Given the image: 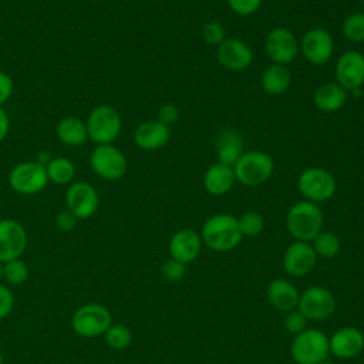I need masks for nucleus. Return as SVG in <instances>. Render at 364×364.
<instances>
[{"label":"nucleus","instance_id":"obj_1","mask_svg":"<svg viewBox=\"0 0 364 364\" xmlns=\"http://www.w3.org/2000/svg\"><path fill=\"white\" fill-rule=\"evenodd\" d=\"M199 235L202 242L215 252H229L235 249L243 237L237 218L229 213H216L208 218Z\"/></svg>","mask_w":364,"mask_h":364},{"label":"nucleus","instance_id":"obj_2","mask_svg":"<svg viewBox=\"0 0 364 364\" xmlns=\"http://www.w3.org/2000/svg\"><path fill=\"white\" fill-rule=\"evenodd\" d=\"M324 215L320 206L310 200L296 202L286 215L287 232L301 242H311L323 230Z\"/></svg>","mask_w":364,"mask_h":364},{"label":"nucleus","instance_id":"obj_3","mask_svg":"<svg viewBox=\"0 0 364 364\" xmlns=\"http://www.w3.org/2000/svg\"><path fill=\"white\" fill-rule=\"evenodd\" d=\"M328 354V337L317 328H304L290 344V355L296 364H318Z\"/></svg>","mask_w":364,"mask_h":364},{"label":"nucleus","instance_id":"obj_4","mask_svg":"<svg viewBox=\"0 0 364 364\" xmlns=\"http://www.w3.org/2000/svg\"><path fill=\"white\" fill-rule=\"evenodd\" d=\"M274 171L272 156L263 151H246L233 165L236 181L246 186L264 183Z\"/></svg>","mask_w":364,"mask_h":364},{"label":"nucleus","instance_id":"obj_5","mask_svg":"<svg viewBox=\"0 0 364 364\" xmlns=\"http://www.w3.org/2000/svg\"><path fill=\"white\" fill-rule=\"evenodd\" d=\"M85 125L88 139L97 145H104L111 144L118 138L122 128V121L119 112L114 107L101 104L90 112Z\"/></svg>","mask_w":364,"mask_h":364},{"label":"nucleus","instance_id":"obj_6","mask_svg":"<svg viewBox=\"0 0 364 364\" xmlns=\"http://www.w3.org/2000/svg\"><path fill=\"white\" fill-rule=\"evenodd\" d=\"M297 188L306 200L320 203L334 196L337 191V182L333 173L327 169L311 166L299 175Z\"/></svg>","mask_w":364,"mask_h":364},{"label":"nucleus","instance_id":"obj_7","mask_svg":"<svg viewBox=\"0 0 364 364\" xmlns=\"http://www.w3.org/2000/svg\"><path fill=\"white\" fill-rule=\"evenodd\" d=\"M111 324L112 318L109 310L97 303H88L78 307L71 318L73 330L81 337L104 336Z\"/></svg>","mask_w":364,"mask_h":364},{"label":"nucleus","instance_id":"obj_8","mask_svg":"<svg viewBox=\"0 0 364 364\" xmlns=\"http://www.w3.org/2000/svg\"><path fill=\"white\" fill-rule=\"evenodd\" d=\"M9 183L13 191L21 195H34L41 192L47 183L48 176L46 166L37 161H26L17 164L9 173Z\"/></svg>","mask_w":364,"mask_h":364},{"label":"nucleus","instance_id":"obj_9","mask_svg":"<svg viewBox=\"0 0 364 364\" xmlns=\"http://www.w3.org/2000/svg\"><path fill=\"white\" fill-rule=\"evenodd\" d=\"M92 171L105 181H118L127 173V158L114 145H97L90 156Z\"/></svg>","mask_w":364,"mask_h":364},{"label":"nucleus","instance_id":"obj_10","mask_svg":"<svg viewBox=\"0 0 364 364\" xmlns=\"http://www.w3.org/2000/svg\"><path fill=\"white\" fill-rule=\"evenodd\" d=\"M307 320H327L336 310L333 293L323 286H310L299 297L296 307Z\"/></svg>","mask_w":364,"mask_h":364},{"label":"nucleus","instance_id":"obj_11","mask_svg":"<svg viewBox=\"0 0 364 364\" xmlns=\"http://www.w3.org/2000/svg\"><path fill=\"white\" fill-rule=\"evenodd\" d=\"M264 51L273 64L287 65L297 57L300 46L289 28L274 27L264 38Z\"/></svg>","mask_w":364,"mask_h":364},{"label":"nucleus","instance_id":"obj_12","mask_svg":"<svg viewBox=\"0 0 364 364\" xmlns=\"http://www.w3.org/2000/svg\"><path fill=\"white\" fill-rule=\"evenodd\" d=\"M299 46L303 57L313 65L326 64L334 53V38L321 27L307 30Z\"/></svg>","mask_w":364,"mask_h":364},{"label":"nucleus","instance_id":"obj_13","mask_svg":"<svg viewBox=\"0 0 364 364\" xmlns=\"http://www.w3.org/2000/svg\"><path fill=\"white\" fill-rule=\"evenodd\" d=\"M336 82L347 92L364 84V54L357 50L344 51L336 63Z\"/></svg>","mask_w":364,"mask_h":364},{"label":"nucleus","instance_id":"obj_14","mask_svg":"<svg viewBox=\"0 0 364 364\" xmlns=\"http://www.w3.org/2000/svg\"><path fill=\"white\" fill-rule=\"evenodd\" d=\"M100 205L95 188L88 182H74L65 192V206L77 219L92 216Z\"/></svg>","mask_w":364,"mask_h":364},{"label":"nucleus","instance_id":"obj_15","mask_svg":"<svg viewBox=\"0 0 364 364\" xmlns=\"http://www.w3.org/2000/svg\"><path fill=\"white\" fill-rule=\"evenodd\" d=\"M27 246V233L14 219L0 220V263L20 259Z\"/></svg>","mask_w":364,"mask_h":364},{"label":"nucleus","instance_id":"obj_16","mask_svg":"<svg viewBox=\"0 0 364 364\" xmlns=\"http://www.w3.org/2000/svg\"><path fill=\"white\" fill-rule=\"evenodd\" d=\"M317 262V255L310 242L294 240L287 246L283 255V269L293 277L310 273Z\"/></svg>","mask_w":364,"mask_h":364},{"label":"nucleus","instance_id":"obj_17","mask_svg":"<svg viewBox=\"0 0 364 364\" xmlns=\"http://www.w3.org/2000/svg\"><path fill=\"white\" fill-rule=\"evenodd\" d=\"M216 60L229 71H242L252 64L253 51L240 38H225L216 48Z\"/></svg>","mask_w":364,"mask_h":364},{"label":"nucleus","instance_id":"obj_18","mask_svg":"<svg viewBox=\"0 0 364 364\" xmlns=\"http://www.w3.org/2000/svg\"><path fill=\"white\" fill-rule=\"evenodd\" d=\"M328 348L333 355L341 360L357 357L364 348V334L353 326L340 327L328 337Z\"/></svg>","mask_w":364,"mask_h":364},{"label":"nucleus","instance_id":"obj_19","mask_svg":"<svg viewBox=\"0 0 364 364\" xmlns=\"http://www.w3.org/2000/svg\"><path fill=\"white\" fill-rule=\"evenodd\" d=\"M202 245V237L196 230L183 228L172 235L169 240V255L172 259L188 264L199 256Z\"/></svg>","mask_w":364,"mask_h":364},{"label":"nucleus","instance_id":"obj_20","mask_svg":"<svg viewBox=\"0 0 364 364\" xmlns=\"http://www.w3.org/2000/svg\"><path fill=\"white\" fill-rule=\"evenodd\" d=\"M171 139L169 125L159 119L145 121L134 131V142L144 151H155L165 146Z\"/></svg>","mask_w":364,"mask_h":364},{"label":"nucleus","instance_id":"obj_21","mask_svg":"<svg viewBox=\"0 0 364 364\" xmlns=\"http://www.w3.org/2000/svg\"><path fill=\"white\" fill-rule=\"evenodd\" d=\"M269 303L280 311H291L297 307L300 293L294 284L286 279H273L266 289Z\"/></svg>","mask_w":364,"mask_h":364},{"label":"nucleus","instance_id":"obj_22","mask_svg":"<svg viewBox=\"0 0 364 364\" xmlns=\"http://www.w3.org/2000/svg\"><path fill=\"white\" fill-rule=\"evenodd\" d=\"M236 182L232 166L216 162L210 165L203 175V186L208 193L213 196H222L228 193Z\"/></svg>","mask_w":364,"mask_h":364},{"label":"nucleus","instance_id":"obj_23","mask_svg":"<svg viewBox=\"0 0 364 364\" xmlns=\"http://www.w3.org/2000/svg\"><path fill=\"white\" fill-rule=\"evenodd\" d=\"M348 92L337 82L321 84L313 94L314 105L324 112H336L347 102Z\"/></svg>","mask_w":364,"mask_h":364},{"label":"nucleus","instance_id":"obj_24","mask_svg":"<svg viewBox=\"0 0 364 364\" xmlns=\"http://www.w3.org/2000/svg\"><path fill=\"white\" fill-rule=\"evenodd\" d=\"M243 154V139L242 136L232 129H226L219 134L216 141V156L218 162L232 166Z\"/></svg>","mask_w":364,"mask_h":364},{"label":"nucleus","instance_id":"obj_25","mask_svg":"<svg viewBox=\"0 0 364 364\" xmlns=\"http://www.w3.org/2000/svg\"><path fill=\"white\" fill-rule=\"evenodd\" d=\"M291 82V73L287 65L270 64L262 74L260 85L269 95H280L287 91Z\"/></svg>","mask_w":364,"mask_h":364},{"label":"nucleus","instance_id":"obj_26","mask_svg":"<svg viewBox=\"0 0 364 364\" xmlns=\"http://www.w3.org/2000/svg\"><path fill=\"white\" fill-rule=\"evenodd\" d=\"M55 132L58 139L68 146H80L88 139L87 125L77 117H65L60 119Z\"/></svg>","mask_w":364,"mask_h":364},{"label":"nucleus","instance_id":"obj_27","mask_svg":"<svg viewBox=\"0 0 364 364\" xmlns=\"http://www.w3.org/2000/svg\"><path fill=\"white\" fill-rule=\"evenodd\" d=\"M46 172L48 176V182L57 185H67L74 179L75 166L68 158L57 156L51 158V161L46 165Z\"/></svg>","mask_w":364,"mask_h":364},{"label":"nucleus","instance_id":"obj_28","mask_svg":"<svg viewBox=\"0 0 364 364\" xmlns=\"http://www.w3.org/2000/svg\"><path fill=\"white\" fill-rule=\"evenodd\" d=\"M311 246H313L317 257L330 259V257H334L340 252L341 243H340L338 236L334 232L321 230L311 240Z\"/></svg>","mask_w":364,"mask_h":364},{"label":"nucleus","instance_id":"obj_29","mask_svg":"<svg viewBox=\"0 0 364 364\" xmlns=\"http://www.w3.org/2000/svg\"><path fill=\"white\" fill-rule=\"evenodd\" d=\"M343 36L351 43L364 41V13L355 11L348 14L341 24Z\"/></svg>","mask_w":364,"mask_h":364},{"label":"nucleus","instance_id":"obj_30","mask_svg":"<svg viewBox=\"0 0 364 364\" xmlns=\"http://www.w3.org/2000/svg\"><path fill=\"white\" fill-rule=\"evenodd\" d=\"M105 343L114 350H124L132 341L131 330L124 324H111L104 333Z\"/></svg>","mask_w":364,"mask_h":364},{"label":"nucleus","instance_id":"obj_31","mask_svg":"<svg viewBox=\"0 0 364 364\" xmlns=\"http://www.w3.org/2000/svg\"><path fill=\"white\" fill-rule=\"evenodd\" d=\"M28 277V267L21 259H13L3 263V279L11 284H23Z\"/></svg>","mask_w":364,"mask_h":364},{"label":"nucleus","instance_id":"obj_32","mask_svg":"<svg viewBox=\"0 0 364 364\" xmlns=\"http://www.w3.org/2000/svg\"><path fill=\"white\" fill-rule=\"evenodd\" d=\"M237 223H239L242 236H247V237H255L260 235L264 228L263 216L255 210L245 212L240 218H237Z\"/></svg>","mask_w":364,"mask_h":364},{"label":"nucleus","instance_id":"obj_33","mask_svg":"<svg viewBox=\"0 0 364 364\" xmlns=\"http://www.w3.org/2000/svg\"><path fill=\"white\" fill-rule=\"evenodd\" d=\"M202 38L206 44L209 46H219L225 38H226V31L225 27L219 21H208L202 26Z\"/></svg>","mask_w":364,"mask_h":364},{"label":"nucleus","instance_id":"obj_34","mask_svg":"<svg viewBox=\"0 0 364 364\" xmlns=\"http://www.w3.org/2000/svg\"><path fill=\"white\" fill-rule=\"evenodd\" d=\"M161 272H162V276L166 280H169V282H179L186 274V264L171 257V259H168V260H165L162 263Z\"/></svg>","mask_w":364,"mask_h":364},{"label":"nucleus","instance_id":"obj_35","mask_svg":"<svg viewBox=\"0 0 364 364\" xmlns=\"http://www.w3.org/2000/svg\"><path fill=\"white\" fill-rule=\"evenodd\" d=\"M226 1L232 11L246 17L256 13L260 9L263 0H226Z\"/></svg>","mask_w":364,"mask_h":364},{"label":"nucleus","instance_id":"obj_36","mask_svg":"<svg viewBox=\"0 0 364 364\" xmlns=\"http://www.w3.org/2000/svg\"><path fill=\"white\" fill-rule=\"evenodd\" d=\"M306 323H307V318L297 309L287 311L284 317V328L294 336L301 333L304 328H307Z\"/></svg>","mask_w":364,"mask_h":364},{"label":"nucleus","instance_id":"obj_37","mask_svg":"<svg viewBox=\"0 0 364 364\" xmlns=\"http://www.w3.org/2000/svg\"><path fill=\"white\" fill-rule=\"evenodd\" d=\"M14 306V297L13 293L7 286L0 284V320L6 318Z\"/></svg>","mask_w":364,"mask_h":364},{"label":"nucleus","instance_id":"obj_38","mask_svg":"<svg viewBox=\"0 0 364 364\" xmlns=\"http://www.w3.org/2000/svg\"><path fill=\"white\" fill-rule=\"evenodd\" d=\"M77 218L75 215H73L68 209L65 210H61L57 216H55V225L60 230L63 232H68V230H73L75 223H77Z\"/></svg>","mask_w":364,"mask_h":364},{"label":"nucleus","instance_id":"obj_39","mask_svg":"<svg viewBox=\"0 0 364 364\" xmlns=\"http://www.w3.org/2000/svg\"><path fill=\"white\" fill-rule=\"evenodd\" d=\"M179 117V109L176 105L173 104H165L159 108V112H158V119L166 125H171L173 124Z\"/></svg>","mask_w":364,"mask_h":364},{"label":"nucleus","instance_id":"obj_40","mask_svg":"<svg viewBox=\"0 0 364 364\" xmlns=\"http://www.w3.org/2000/svg\"><path fill=\"white\" fill-rule=\"evenodd\" d=\"M13 80L4 71H0V107L11 97L13 94Z\"/></svg>","mask_w":364,"mask_h":364},{"label":"nucleus","instance_id":"obj_41","mask_svg":"<svg viewBox=\"0 0 364 364\" xmlns=\"http://www.w3.org/2000/svg\"><path fill=\"white\" fill-rule=\"evenodd\" d=\"M10 128V119L7 112L0 107V142L7 136Z\"/></svg>","mask_w":364,"mask_h":364},{"label":"nucleus","instance_id":"obj_42","mask_svg":"<svg viewBox=\"0 0 364 364\" xmlns=\"http://www.w3.org/2000/svg\"><path fill=\"white\" fill-rule=\"evenodd\" d=\"M3 279V263H0V280Z\"/></svg>","mask_w":364,"mask_h":364},{"label":"nucleus","instance_id":"obj_43","mask_svg":"<svg viewBox=\"0 0 364 364\" xmlns=\"http://www.w3.org/2000/svg\"><path fill=\"white\" fill-rule=\"evenodd\" d=\"M318 364H333V363H330L328 360H324V361H321V363H318Z\"/></svg>","mask_w":364,"mask_h":364},{"label":"nucleus","instance_id":"obj_44","mask_svg":"<svg viewBox=\"0 0 364 364\" xmlns=\"http://www.w3.org/2000/svg\"><path fill=\"white\" fill-rule=\"evenodd\" d=\"M0 364H3V355H1V353H0Z\"/></svg>","mask_w":364,"mask_h":364},{"label":"nucleus","instance_id":"obj_45","mask_svg":"<svg viewBox=\"0 0 364 364\" xmlns=\"http://www.w3.org/2000/svg\"><path fill=\"white\" fill-rule=\"evenodd\" d=\"M363 13H364V1H363Z\"/></svg>","mask_w":364,"mask_h":364}]
</instances>
